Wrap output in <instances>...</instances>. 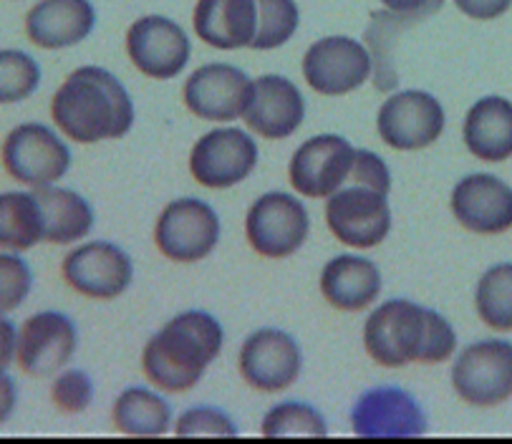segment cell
<instances>
[{
	"label": "cell",
	"mask_w": 512,
	"mask_h": 444,
	"mask_svg": "<svg viewBox=\"0 0 512 444\" xmlns=\"http://www.w3.org/2000/svg\"><path fill=\"white\" fill-rule=\"evenodd\" d=\"M51 122L69 142L122 139L137 122L132 94L104 66H79L51 96Z\"/></svg>",
	"instance_id": "obj_1"
},
{
	"label": "cell",
	"mask_w": 512,
	"mask_h": 444,
	"mask_svg": "<svg viewBox=\"0 0 512 444\" xmlns=\"http://www.w3.org/2000/svg\"><path fill=\"white\" fill-rule=\"evenodd\" d=\"M225 331L212 313L190 311L169 318L144 344L142 369L159 392L182 394L195 389L212 361L222 354Z\"/></svg>",
	"instance_id": "obj_2"
},
{
	"label": "cell",
	"mask_w": 512,
	"mask_h": 444,
	"mask_svg": "<svg viewBox=\"0 0 512 444\" xmlns=\"http://www.w3.org/2000/svg\"><path fill=\"white\" fill-rule=\"evenodd\" d=\"M0 162L28 190L59 185L71 170V147L59 129L43 122L16 124L0 144Z\"/></svg>",
	"instance_id": "obj_3"
},
{
	"label": "cell",
	"mask_w": 512,
	"mask_h": 444,
	"mask_svg": "<svg viewBox=\"0 0 512 444\" xmlns=\"http://www.w3.org/2000/svg\"><path fill=\"white\" fill-rule=\"evenodd\" d=\"M427 346V306L389 298L369 313L364 323V349L384 369L422 364Z\"/></svg>",
	"instance_id": "obj_4"
},
{
	"label": "cell",
	"mask_w": 512,
	"mask_h": 444,
	"mask_svg": "<svg viewBox=\"0 0 512 444\" xmlns=\"http://www.w3.org/2000/svg\"><path fill=\"white\" fill-rule=\"evenodd\" d=\"M222 238L215 207L200 197H180L164 205L154 225V245L172 263H200L210 258Z\"/></svg>",
	"instance_id": "obj_5"
},
{
	"label": "cell",
	"mask_w": 512,
	"mask_h": 444,
	"mask_svg": "<svg viewBox=\"0 0 512 444\" xmlns=\"http://www.w3.org/2000/svg\"><path fill=\"white\" fill-rule=\"evenodd\" d=\"M308 233H311L308 207L291 192H265L245 215V238L260 258H291L306 245Z\"/></svg>",
	"instance_id": "obj_6"
},
{
	"label": "cell",
	"mask_w": 512,
	"mask_h": 444,
	"mask_svg": "<svg viewBox=\"0 0 512 444\" xmlns=\"http://www.w3.org/2000/svg\"><path fill=\"white\" fill-rule=\"evenodd\" d=\"M454 394L470 407L490 409L512 399V344L502 339L475 341L454 356Z\"/></svg>",
	"instance_id": "obj_7"
},
{
	"label": "cell",
	"mask_w": 512,
	"mask_h": 444,
	"mask_svg": "<svg viewBox=\"0 0 512 444\" xmlns=\"http://www.w3.org/2000/svg\"><path fill=\"white\" fill-rule=\"evenodd\" d=\"M447 127L442 101L424 89H404L389 94L376 114V132L386 147L396 152H419L439 142Z\"/></svg>",
	"instance_id": "obj_8"
},
{
	"label": "cell",
	"mask_w": 512,
	"mask_h": 444,
	"mask_svg": "<svg viewBox=\"0 0 512 444\" xmlns=\"http://www.w3.org/2000/svg\"><path fill=\"white\" fill-rule=\"evenodd\" d=\"M258 159L253 134L238 127H215L190 149V175L207 190H230L253 175Z\"/></svg>",
	"instance_id": "obj_9"
},
{
	"label": "cell",
	"mask_w": 512,
	"mask_h": 444,
	"mask_svg": "<svg viewBox=\"0 0 512 444\" xmlns=\"http://www.w3.org/2000/svg\"><path fill=\"white\" fill-rule=\"evenodd\" d=\"M301 71L306 84L321 96H346L359 91L374 76V61L354 36H326L303 53Z\"/></svg>",
	"instance_id": "obj_10"
},
{
	"label": "cell",
	"mask_w": 512,
	"mask_h": 444,
	"mask_svg": "<svg viewBox=\"0 0 512 444\" xmlns=\"http://www.w3.org/2000/svg\"><path fill=\"white\" fill-rule=\"evenodd\" d=\"M61 278L79 296L91 301H114L134 281L132 255L109 240L81 243L61 260Z\"/></svg>",
	"instance_id": "obj_11"
},
{
	"label": "cell",
	"mask_w": 512,
	"mask_h": 444,
	"mask_svg": "<svg viewBox=\"0 0 512 444\" xmlns=\"http://www.w3.org/2000/svg\"><path fill=\"white\" fill-rule=\"evenodd\" d=\"M326 225L346 248H379L391 233L389 195L371 187L344 185L326 200Z\"/></svg>",
	"instance_id": "obj_12"
},
{
	"label": "cell",
	"mask_w": 512,
	"mask_h": 444,
	"mask_svg": "<svg viewBox=\"0 0 512 444\" xmlns=\"http://www.w3.org/2000/svg\"><path fill=\"white\" fill-rule=\"evenodd\" d=\"M427 412L402 386L379 384L351 407V432L364 439H409L427 434Z\"/></svg>",
	"instance_id": "obj_13"
},
{
	"label": "cell",
	"mask_w": 512,
	"mask_h": 444,
	"mask_svg": "<svg viewBox=\"0 0 512 444\" xmlns=\"http://www.w3.org/2000/svg\"><path fill=\"white\" fill-rule=\"evenodd\" d=\"M238 371L250 389L263 394L286 392L303 371L301 344L283 328H258L240 346Z\"/></svg>",
	"instance_id": "obj_14"
},
{
	"label": "cell",
	"mask_w": 512,
	"mask_h": 444,
	"mask_svg": "<svg viewBox=\"0 0 512 444\" xmlns=\"http://www.w3.org/2000/svg\"><path fill=\"white\" fill-rule=\"evenodd\" d=\"M127 56L134 69L154 81L177 79L187 69L192 41L185 28L167 16H142L129 26Z\"/></svg>",
	"instance_id": "obj_15"
},
{
	"label": "cell",
	"mask_w": 512,
	"mask_h": 444,
	"mask_svg": "<svg viewBox=\"0 0 512 444\" xmlns=\"http://www.w3.org/2000/svg\"><path fill=\"white\" fill-rule=\"evenodd\" d=\"M356 147L338 134H318L293 152L288 180L301 197L328 200L333 192L349 185Z\"/></svg>",
	"instance_id": "obj_16"
},
{
	"label": "cell",
	"mask_w": 512,
	"mask_h": 444,
	"mask_svg": "<svg viewBox=\"0 0 512 444\" xmlns=\"http://www.w3.org/2000/svg\"><path fill=\"white\" fill-rule=\"evenodd\" d=\"M253 79L233 64L197 66L182 86V101L202 122L227 124L243 119Z\"/></svg>",
	"instance_id": "obj_17"
},
{
	"label": "cell",
	"mask_w": 512,
	"mask_h": 444,
	"mask_svg": "<svg viewBox=\"0 0 512 444\" xmlns=\"http://www.w3.org/2000/svg\"><path fill=\"white\" fill-rule=\"evenodd\" d=\"M79 349V328L64 311H38L18 326L16 364L28 376H53L71 364Z\"/></svg>",
	"instance_id": "obj_18"
},
{
	"label": "cell",
	"mask_w": 512,
	"mask_h": 444,
	"mask_svg": "<svg viewBox=\"0 0 512 444\" xmlns=\"http://www.w3.org/2000/svg\"><path fill=\"white\" fill-rule=\"evenodd\" d=\"M449 210L470 233L502 235L512 230V187L490 172H475L452 187Z\"/></svg>",
	"instance_id": "obj_19"
},
{
	"label": "cell",
	"mask_w": 512,
	"mask_h": 444,
	"mask_svg": "<svg viewBox=\"0 0 512 444\" xmlns=\"http://www.w3.org/2000/svg\"><path fill=\"white\" fill-rule=\"evenodd\" d=\"M245 124L260 139L283 142L301 129L306 119V99L288 76L265 74L253 79Z\"/></svg>",
	"instance_id": "obj_20"
},
{
	"label": "cell",
	"mask_w": 512,
	"mask_h": 444,
	"mask_svg": "<svg viewBox=\"0 0 512 444\" xmlns=\"http://www.w3.org/2000/svg\"><path fill=\"white\" fill-rule=\"evenodd\" d=\"M26 36L43 51H64L84 43L96 28L91 0H36L26 13Z\"/></svg>",
	"instance_id": "obj_21"
},
{
	"label": "cell",
	"mask_w": 512,
	"mask_h": 444,
	"mask_svg": "<svg viewBox=\"0 0 512 444\" xmlns=\"http://www.w3.org/2000/svg\"><path fill=\"white\" fill-rule=\"evenodd\" d=\"M323 301L336 311L359 313L374 306L384 288L379 265L359 253H344L328 260L318 278Z\"/></svg>",
	"instance_id": "obj_22"
},
{
	"label": "cell",
	"mask_w": 512,
	"mask_h": 444,
	"mask_svg": "<svg viewBox=\"0 0 512 444\" xmlns=\"http://www.w3.org/2000/svg\"><path fill=\"white\" fill-rule=\"evenodd\" d=\"M197 41L217 51L250 48L258 31L255 0H197L192 11Z\"/></svg>",
	"instance_id": "obj_23"
},
{
	"label": "cell",
	"mask_w": 512,
	"mask_h": 444,
	"mask_svg": "<svg viewBox=\"0 0 512 444\" xmlns=\"http://www.w3.org/2000/svg\"><path fill=\"white\" fill-rule=\"evenodd\" d=\"M467 152L487 164L512 159V101L505 96H482L467 109L462 124Z\"/></svg>",
	"instance_id": "obj_24"
},
{
	"label": "cell",
	"mask_w": 512,
	"mask_h": 444,
	"mask_svg": "<svg viewBox=\"0 0 512 444\" xmlns=\"http://www.w3.org/2000/svg\"><path fill=\"white\" fill-rule=\"evenodd\" d=\"M36 197L43 210V243L76 245L94 228V207L76 190L48 185L36 190Z\"/></svg>",
	"instance_id": "obj_25"
},
{
	"label": "cell",
	"mask_w": 512,
	"mask_h": 444,
	"mask_svg": "<svg viewBox=\"0 0 512 444\" xmlns=\"http://www.w3.org/2000/svg\"><path fill=\"white\" fill-rule=\"evenodd\" d=\"M111 422L129 437H162L172 432V407L149 386H129L114 399Z\"/></svg>",
	"instance_id": "obj_26"
},
{
	"label": "cell",
	"mask_w": 512,
	"mask_h": 444,
	"mask_svg": "<svg viewBox=\"0 0 512 444\" xmlns=\"http://www.w3.org/2000/svg\"><path fill=\"white\" fill-rule=\"evenodd\" d=\"M43 243V210L36 190L0 192V250L26 253Z\"/></svg>",
	"instance_id": "obj_27"
},
{
	"label": "cell",
	"mask_w": 512,
	"mask_h": 444,
	"mask_svg": "<svg viewBox=\"0 0 512 444\" xmlns=\"http://www.w3.org/2000/svg\"><path fill=\"white\" fill-rule=\"evenodd\" d=\"M475 311L492 331H512V263H497L480 275Z\"/></svg>",
	"instance_id": "obj_28"
},
{
	"label": "cell",
	"mask_w": 512,
	"mask_h": 444,
	"mask_svg": "<svg viewBox=\"0 0 512 444\" xmlns=\"http://www.w3.org/2000/svg\"><path fill=\"white\" fill-rule=\"evenodd\" d=\"M260 434L270 439L326 437L328 422L313 404L280 402L263 414Z\"/></svg>",
	"instance_id": "obj_29"
},
{
	"label": "cell",
	"mask_w": 512,
	"mask_h": 444,
	"mask_svg": "<svg viewBox=\"0 0 512 444\" xmlns=\"http://www.w3.org/2000/svg\"><path fill=\"white\" fill-rule=\"evenodd\" d=\"M41 64L23 48H0V106L28 101L41 86Z\"/></svg>",
	"instance_id": "obj_30"
},
{
	"label": "cell",
	"mask_w": 512,
	"mask_h": 444,
	"mask_svg": "<svg viewBox=\"0 0 512 444\" xmlns=\"http://www.w3.org/2000/svg\"><path fill=\"white\" fill-rule=\"evenodd\" d=\"M258 6V31H255L253 51H275L286 46L301 26V8L296 0H255Z\"/></svg>",
	"instance_id": "obj_31"
},
{
	"label": "cell",
	"mask_w": 512,
	"mask_h": 444,
	"mask_svg": "<svg viewBox=\"0 0 512 444\" xmlns=\"http://www.w3.org/2000/svg\"><path fill=\"white\" fill-rule=\"evenodd\" d=\"M33 291V270L23 253L0 250V313L18 311Z\"/></svg>",
	"instance_id": "obj_32"
},
{
	"label": "cell",
	"mask_w": 512,
	"mask_h": 444,
	"mask_svg": "<svg viewBox=\"0 0 512 444\" xmlns=\"http://www.w3.org/2000/svg\"><path fill=\"white\" fill-rule=\"evenodd\" d=\"M53 407L64 414H81L94 402V379L84 369H61L53 374L51 384Z\"/></svg>",
	"instance_id": "obj_33"
},
{
	"label": "cell",
	"mask_w": 512,
	"mask_h": 444,
	"mask_svg": "<svg viewBox=\"0 0 512 444\" xmlns=\"http://www.w3.org/2000/svg\"><path fill=\"white\" fill-rule=\"evenodd\" d=\"M177 437H238L240 429L233 417L217 407H190L172 424Z\"/></svg>",
	"instance_id": "obj_34"
},
{
	"label": "cell",
	"mask_w": 512,
	"mask_h": 444,
	"mask_svg": "<svg viewBox=\"0 0 512 444\" xmlns=\"http://www.w3.org/2000/svg\"><path fill=\"white\" fill-rule=\"evenodd\" d=\"M457 354V333L452 323L434 308H427V346H424L422 364H444Z\"/></svg>",
	"instance_id": "obj_35"
},
{
	"label": "cell",
	"mask_w": 512,
	"mask_h": 444,
	"mask_svg": "<svg viewBox=\"0 0 512 444\" xmlns=\"http://www.w3.org/2000/svg\"><path fill=\"white\" fill-rule=\"evenodd\" d=\"M349 185L371 187L376 192H391V170L389 164L371 149H356L354 154V167H351Z\"/></svg>",
	"instance_id": "obj_36"
},
{
	"label": "cell",
	"mask_w": 512,
	"mask_h": 444,
	"mask_svg": "<svg viewBox=\"0 0 512 444\" xmlns=\"http://www.w3.org/2000/svg\"><path fill=\"white\" fill-rule=\"evenodd\" d=\"M462 16L472 21H495L512 8V0H454Z\"/></svg>",
	"instance_id": "obj_37"
},
{
	"label": "cell",
	"mask_w": 512,
	"mask_h": 444,
	"mask_svg": "<svg viewBox=\"0 0 512 444\" xmlns=\"http://www.w3.org/2000/svg\"><path fill=\"white\" fill-rule=\"evenodd\" d=\"M18 354V326L0 313V369H11Z\"/></svg>",
	"instance_id": "obj_38"
},
{
	"label": "cell",
	"mask_w": 512,
	"mask_h": 444,
	"mask_svg": "<svg viewBox=\"0 0 512 444\" xmlns=\"http://www.w3.org/2000/svg\"><path fill=\"white\" fill-rule=\"evenodd\" d=\"M379 3L391 13L422 18H429L434 11H439L444 6V0H379Z\"/></svg>",
	"instance_id": "obj_39"
},
{
	"label": "cell",
	"mask_w": 512,
	"mask_h": 444,
	"mask_svg": "<svg viewBox=\"0 0 512 444\" xmlns=\"http://www.w3.org/2000/svg\"><path fill=\"white\" fill-rule=\"evenodd\" d=\"M18 409V386L8 369H0V427H6Z\"/></svg>",
	"instance_id": "obj_40"
}]
</instances>
